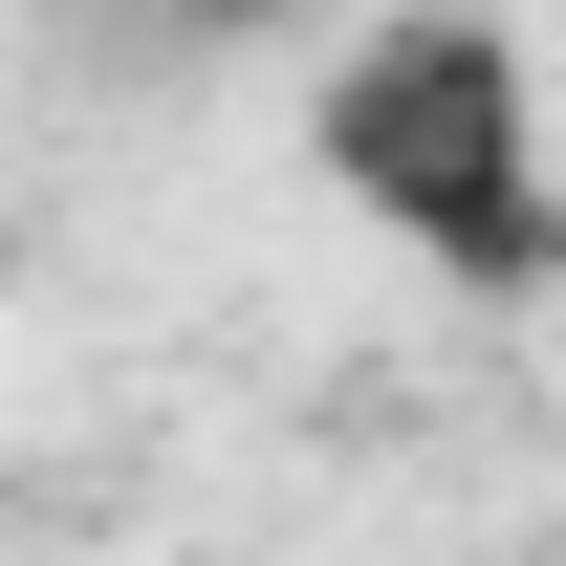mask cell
Masks as SVG:
<instances>
[{
  "label": "cell",
  "mask_w": 566,
  "mask_h": 566,
  "mask_svg": "<svg viewBox=\"0 0 566 566\" xmlns=\"http://www.w3.org/2000/svg\"><path fill=\"white\" fill-rule=\"evenodd\" d=\"M305 153H327V197L392 218L415 262L458 283H566V175H545V87L501 22L415 0V22H370L349 66L305 87Z\"/></svg>",
  "instance_id": "1"
},
{
  "label": "cell",
  "mask_w": 566,
  "mask_h": 566,
  "mask_svg": "<svg viewBox=\"0 0 566 566\" xmlns=\"http://www.w3.org/2000/svg\"><path fill=\"white\" fill-rule=\"evenodd\" d=\"M153 22H283V0H153Z\"/></svg>",
  "instance_id": "2"
}]
</instances>
